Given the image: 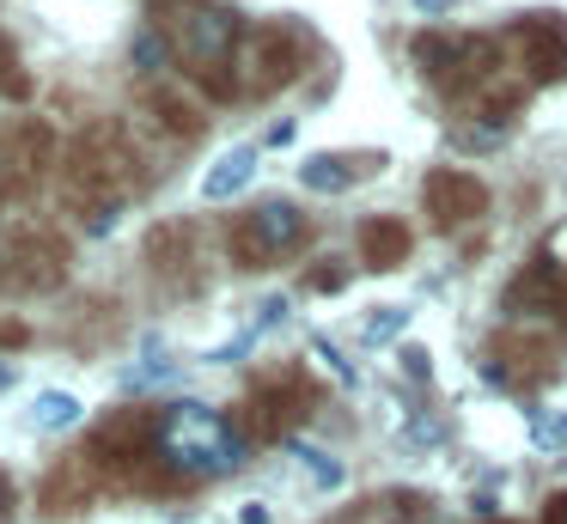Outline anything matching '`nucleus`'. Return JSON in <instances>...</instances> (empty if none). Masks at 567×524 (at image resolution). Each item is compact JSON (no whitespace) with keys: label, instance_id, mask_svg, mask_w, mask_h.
I'll list each match as a JSON object with an SVG mask.
<instances>
[{"label":"nucleus","instance_id":"6","mask_svg":"<svg viewBox=\"0 0 567 524\" xmlns=\"http://www.w3.org/2000/svg\"><path fill=\"white\" fill-rule=\"evenodd\" d=\"M250 177H257V146H233V153L202 177V202H233Z\"/></svg>","mask_w":567,"mask_h":524},{"label":"nucleus","instance_id":"2","mask_svg":"<svg viewBox=\"0 0 567 524\" xmlns=\"http://www.w3.org/2000/svg\"><path fill=\"white\" fill-rule=\"evenodd\" d=\"M172 37H177L189 68L208 73V68H226V55H233V43H238V19L226 7H208V0H184L177 19H172Z\"/></svg>","mask_w":567,"mask_h":524},{"label":"nucleus","instance_id":"10","mask_svg":"<svg viewBox=\"0 0 567 524\" xmlns=\"http://www.w3.org/2000/svg\"><path fill=\"white\" fill-rule=\"evenodd\" d=\"M293 458L311 470V482H318V487H336V482H342V463H336L330 451H318V445H293Z\"/></svg>","mask_w":567,"mask_h":524},{"label":"nucleus","instance_id":"3","mask_svg":"<svg viewBox=\"0 0 567 524\" xmlns=\"http://www.w3.org/2000/svg\"><path fill=\"white\" fill-rule=\"evenodd\" d=\"M306 244V214H299L293 202H262V207H250L245 214V226L233 232V250H238V263H269V256H287V250H299Z\"/></svg>","mask_w":567,"mask_h":524},{"label":"nucleus","instance_id":"14","mask_svg":"<svg viewBox=\"0 0 567 524\" xmlns=\"http://www.w3.org/2000/svg\"><path fill=\"white\" fill-rule=\"evenodd\" d=\"M403 366L409 378H427V348H403Z\"/></svg>","mask_w":567,"mask_h":524},{"label":"nucleus","instance_id":"1","mask_svg":"<svg viewBox=\"0 0 567 524\" xmlns=\"http://www.w3.org/2000/svg\"><path fill=\"white\" fill-rule=\"evenodd\" d=\"M153 451H159L177 475H189V482L233 475L238 463H245V439H238L214 409H202V402H172V409L159 414V427H153Z\"/></svg>","mask_w":567,"mask_h":524},{"label":"nucleus","instance_id":"7","mask_svg":"<svg viewBox=\"0 0 567 524\" xmlns=\"http://www.w3.org/2000/svg\"><path fill=\"white\" fill-rule=\"evenodd\" d=\"M360 250H367L372 268H396L409 256V232L396 226V219H372V226L360 232Z\"/></svg>","mask_w":567,"mask_h":524},{"label":"nucleus","instance_id":"8","mask_svg":"<svg viewBox=\"0 0 567 524\" xmlns=\"http://www.w3.org/2000/svg\"><path fill=\"white\" fill-rule=\"evenodd\" d=\"M299 183H306V189H318V195H342L348 183H354V165H348V158H336V153H318V158H306V165H299Z\"/></svg>","mask_w":567,"mask_h":524},{"label":"nucleus","instance_id":"17","mask_svg":"<svg viewBox=\"0 0 567 524\" xmlns=\"http://www.w3.org/2000/svg\"><path fill=\"white\" fill-rule=\"evenodd\" d=\"M7 512H13V482L0 475V518H7Z\"/></svg>","mask_w":567,"mask_h":524},{"label":"nucleus","instance_id":"9","mask_svg":"<svg viewBox=\"0 0 567 524\" xmlns=\"http://www.w3.org/2000/svg\"><path fill=\"white\" fill-rule=\"evenodd\" d=\"M31 421L50 427V433H62V427H74V421H80V402L68 397V390H43L38 409H31Z\"/></svg>","mask_w":567,"mask_h":524},{"label":"nucleus","instance_id":"19","mask_svg":"<svg viewBox=\"0 0 567 524\" xmlns=\"http://www.w3.org/2000/svg\"><path fill=\"white\" fill-rule=\"evenodd\" d=\"M0 384H13V366H0Z\"/></svg>","mask_w":567,"mask_h":524},{"label":"nucleus","instance_id":"5","mask_svg":"<svg viewBox=\"0 0 567 524\" xmlns=\"http://www.w3.org/2000/svg\"><path fill=\"white\" fill-rule=\"evenodd\" d=\"M518 43L530 49V73H537V80H555V73H567V24H561V12L518 24Z\"/></svg>","mask_w":567,"mask_h":524},{"label":"nucleus","instance_id":"11","mask_svg":"<svg viewBox=\"0 0 567 524\" xmlns=\"http://www.w3.org/2000/svg\"><path fill=\"white\" fill-rule=\"evenodd\" d=\"M403 329H409V311L403 305H384V311L367 323V341H391V336H403Z\"/></svg>","mask_w":567,"mask_h":524},{"label":"nucleus","instance_id":"15","mask_svg":"<svg viewBox=\"0 0 567 524\" xmlns=\"http://www.w3.org/2000/svg\"><path fill=\"white\" fill-rule=\"evenodd\" d=\"M543 524H567V494H555L549 506H543Z\"/></svg>","mask_w":567,"mask_h":524},{"label":"nucleus","instance_id":"16","mask_svg":"<svg viewBox=\"0 0 567 524\" xmlns=\"http://www.w3.org/2000/svg\"><path fill=\"white\" fill-rule=\"evenodd\" d=\"M238 524H269V506H257V500H250V506L238 512Z\"/></svg>","mask_w":567,"mask_h":524},{"label":"nucleus","instance_id":"12","mask_svg":"<svg viewBox=\"0 0 567 524\" xmlns=\"http://www.w3.org/2000/svg\"><path fill=\"white\" fill-rule=\"evenodd\" d=\"M135 61H141L147 73L165 61V43H159V31H141V37H135Z\"/></svg>","mask_w":567,"mask_h":524},{"label":"nucleus","instance_id":"18","mask_svg":"<svg viewBox=\"0 0 567 524\" xmlns=\"http://www.w3.org/2000/svg\"><path fill=\"white\" fill-rule=\"evenodd\" d=\"M415 7H427V12H440V7H452V0H415Z\"/></svg>","mask_w":567,"mask_h":524},{"label":"nucleus","instance_id":"4","mask_svg":"<svg viewBox=\"0 0 567 524\" xmlns=\"http://www.w3.org/2000/svg\"><path fill=\"white\" fill-rule=\"evenodd\" d=\"M482 207H488V189H482L470 171H433V177H427L433 226H464V219H476Z\"/></svg>","mask_w":567,"mask_h":524},{"label":"nucleus","instance_id":"13","mask_svg":"<svg viewBox=\"0 0 567 524\" xmlns=\"http://www.w3.org/2000/svg\"><path fill=\"white\" fill-rule=\"evenodd\" d=\"M281 317H287V299H262L257 305V329H275Z\"/></svg>","mask_w":567,"mask_h":524}]
</instances>
